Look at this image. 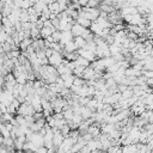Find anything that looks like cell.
<instances>
[{
    "label": "cell",
    "mask_w": 153,
    "mask_h": 153,
    "mask_svg": "<svg viewBox=\"0 0 153 153\" xmlns=\"http://www.w3.org/2000/svg\"><path fill=\"white\" fill-rule=\"evenodd\" d=\"M122 152H137V143H129V145H123Z\"/></svg>",
    "instance_id": "cell-15"
},
{
    "label": "cell",
    "mask_w": 153,
    "mask_h": 153,
    "mask_svg": "<svg viewBox=\"0 0 153 153\" xmlns=\"http://www.w3.org/2000/svg\"><path fill=\"white\" fill-rule=\"evenodd\" d=\"M48 59H49V65L57 67V66H60V65L63 62L65 56H63V55H62V53H60V51H54V53H53V55H51V56H49Z\"/></svg>",
    "instance_id": "cell-2"
},
{
    "label": "cell",
    "mask_w": 153,
    "mask_h": 153,
    "mask_svg": "<svg viewBox=\"0 0 153 153\" xmlns=\"http://www.w3.org/2000/svg\"><path fill=\"white\" fill-rule=\"evenodd\" d=\"M36 26H37L38 29H42V27H44V20L39 18V19L36 22Z\"/></svg>",
    "instance_id": "cell-34"
},
{
    "label": "cell",
    "mask_w": 153,
    "mask_h": 153,
    "mask_svg": "<svg viewBox=\"0 0 153 153\" xmlns=\"http://www.w3.org/2000/svg\"><path fill=\"white\" fill-rule=\"evenodd\" d=\"M74 110L72 109V108H69V109H67V110H65L63 111V117L67 120V121H69V120H72L73 118V116H74Z\"/></svg>",
    "instance_id": "cell-21"
},
{
    "label": "cell",
    "mask_w": 153,
    "mask_h": 153,
    "mask_svg": "<svg viewBox=\"0 0 153 153\" xmlns=\"http://www.w3.org/2000/svg\"><path fill=\"white\" fill-rule=\"evenodd\" d=\"M30 20V14L27 12L26 8H22V13H20V22L22 23H25V22H29Z\"/></svg>",
    "instance_id": "cell-19"
},
{
    "label": "cell",
    "mask_w": 153,
    "mask_h": 153,
    "mask_svg": "<svg viewBox=\"0 0 153 153\" xmlns=\"http://www.w3.org/2000/svg\"><path fill=\"white\" fill-rule=\"evenodd\" d=\"M48 7L50 8V11H51V12H55L56 14H59V13L61 12V8H60V2H59L57 0H55V1H53V2H50V4L48 5Z\"/></svg>",
    "instance_id": "cell-13"
},
{
    "label": "cell",
    "mask_w": 153,
    "mask_h": 153,
    "mask_svg": "<svg viewBox=\"0 0 153 153\" xmlns=\"http://www.w3.org/2000/svg\"><path fill=\"white\" fill-rule=\"evenodd\" d=\"M104 61H105V65H106V67H110L111 65H114L116 61H115V59H114V56H108V57H104Z\"/></svg>",
    "instance_id": "cell-27"
},
{
    "label": "cell",
    "mask_w": 153,
    "mask_h": 153,
    "mask_svg": "<svg viewBox=\"0 0 153 153\" xmlns=\"http://www.w3.org/2000/svg\"><path fill=\"white\" fill-rule=\"evenodd\" d=\"M96 69H94V67L93 66H87L86 68H85V71H84V73H82V78L85 79V80H90V79H94L96 80Z\"/></svg>",
    "instance_id": "cell-4"
},
{
    "label": "cell",
    "mask_w": 153,
    "mask_h": 153,
    "mask_svg": "<svg viewBox=\"0 0 153 153\" xmlns=\"http://www.w3.org/2000/svg\"><path fill=\"white\" fill-rule=\"evenodd\" d=\"M63 140H65V135L61 133V131H57V133H54V139H53V141H54V146L57 148L59 146H61V143L63 142Z\"/></svg>",
    "instance_id": "cell-8"
},
{
    "label": "cell",
    "mask_w": 153,
    "mask_h": 153,
    "mask_svg": "<svg viewBox=\"0 0 153 153\" xmlns=\"http://www.w3.org/2000/svg\"><path fill=\"white\" fill-rule=\"evenodd\" d=\"M14 147H16V149L17 151H23V147H24V142H22V141H19V140H14Z\"/></svg>",
    "instance_id": "cell-28"
},
{
    "label": "cell",
    "mask_w": 153,
    "mask_h": 153,
    "mask_svg": "<svg viewBox=\"0 0 153 153\" xmlns=\"http://www.w3.org/2000/svg\"><path fill=\"white\" fill-rule=\"evenodd\" d=\"M114 59H115V61H123V60H126V56L122 53H117L114 55Z\"/></svg>",
    "instance_id": "cell-31"
},
{
    "label": "cell",
    "mask_w": 153,
    "mask_h": 153,
    "mask_svg": "<svg viewBox=\"0 0 153 153\" xmlns=\"http://www.w3.org/2000/svg\"><path fill=\"white\" fill-rule=\"evenodd\" d=\"M121 48H122V45H120V44H117V43H115V42L109 45V49H110L112 56H114L115 54H117V53H121Z\"/></svg>",
    "instance_id": "cell-17"
},
{
    "label": "cell",
    "mask_w": 153,
    "mask_h": 153,
    "mask_svg": "<svg viewBox=\"0 0 153 153\" xmlns=\"http://www.w3.org/2000/svg\"><path fill=\"white\" fill-rule=\"evenodd\" d=\"M65 50H66L67 53H73V51H76V50H78V45L75 44L74 39H73V41H69V42H67V43L65 44Z\"/></svg>",
    "instance_id": "cell-12"
},
{
    "label": "cell",
    "mask_w": 153,
    "mask_h": 153,
    "mask_svg": "<svg viewBox=\"0 0 153 153\" xmlns=\"http://www.w3.org/2000/svg\"><path fill=\"white\" fill-rule=\"evenodd\" d=\"M31 37H32L33 39L39 38V37H41V29H38L37 26H36V27H32V29H31Z\"/></svg>",
    "instance_id": "cell-24"
},
{
    "label": "cell",
    "mask_w": 153,
    "mask_h": 153,
    "mask_svg": "<svg viewBox=\"0 0 153 153\" xmlns=\"http://www.w3.org/2000/svg\"><path fill=\"white\" fill-rule=\"evenodd\" d=\"M36 152H41V153H45V152H48V147H45V146H39L38 148H37V151Z\"/></svg>",
    "instance_id": "cell-36"
},
{
    "label": "cell",
    "mask_w": 153,
    "mask_h": 153,
    "mask_svg": "<svg viewBox=\"0 0 153 153\" xmlns=\"http://www.w3.org/2000/svg\"><path fill=\"white\" fill-rule=\"evenodd\" d=\"M73 39H74V35H73L72 31H61V39H60V43L66 44L67 42L73 41Z\"/></svg>",
    "instance_id": "cell-5"
},
{
    "label": "cell",
    "mask_w": 153,
    "mask_h": 153,
    "mask_svg": "<svg viewBox=\"0 0 153 153\" xmlns=\"http://www.w3.org/2000/svg\"><path fill=\"white\" fill-rule=\"evenodd\" d=\"M99 2H100V0H88L87 6H90V7H97L99 5Z\"/></svg>",
    "instance_id": "cell-32"
},
{
    "label": "cell",
    "mask_w": 153,
    "mask_h": 153,
    "mask_svg": "<svg viewBox=\"0 0 153 153\" xmlns=\"http://www.w3.org/2000/svg\"><path fill=\"white\" fill-rule=\"evenodd\" d=\"M0 99H1V103L6 104L7 106L13 102L14 99V96H13V92L8 91L7 88H2L1 93H0Z\"/></svg>",
    "instance_id": "cell-3"
},
{
    "label": "cell",
    "mask_w": 153,
    "mask_h": 153,
    "mask_svg": "<svg viewBox=\"0 0 153 153\" xmlns=\"http://www.w3.org/2000/svg\"><path fill=\"white\" fill-rule=\"evenodd\" d=\"M76 23L81 24V25L85 26V27H90V26L92 25V20H90V19L86 18V17H78V18H76Z\"/></svg>",
    "instance_id": "cell-14"
},
{
    "label": "cell",
    "mask_w": 153,
    "mask_h": 153,
    "mask_svg": "<svg viewBox=\"0 0 153 153\" xmlns=\"http://www.w3.org/2000/svg\"><path fill=\"white\" fill-rule=\"evenodd\" d=\"M128 87H129V86H128V85H126V84H122V82H121V84H118V91H120L121 93H122L123 91H126Z\"/></svg>",
    "instance_id": "cell-33"
},
{
    "label": "cell",
    "mask_w": 153,
    "mask_h": 153,
    "mask_svg": "<svg viewBox=\"0 0 153 153\" xmlns=\"http://www.w3.org/2000/svg\"><path fill=\"white\" fill-rule=\"evenodd\" d=\"M87 106L90 108V109H92L93 111H97V106H98V100L97 99H94L93 97L90 99V102L87 103Z\"/></svg>",
    "instance_id": "cell-23"
},
{
    "label": "cell",
    "mask_w": 153,
    "mask_h": 153,
    "mask_svg": "<svg viewBox=\"0 0 153 153\" xmlns=\"http://www.w3.org/2000/svg\"><path fill=\"white\" fill-rule=\"evenodd\" d=\"M87 2H88V0H79V4H80V6H81V7L87 6Z\"/></svg>",
    "instance_id": "cell-38"
},
{
    "label": "cell",
    "mask_w": 153,
    "mask_h": 153,
    "mask_svg": "<svg viewBox=\"0 0 153 153\" xmlns=\"http://www.w3.org/2000/svg\"><path fill=\"white\" fill-rule=\"evenodd\" d=\"M13 114L11 112H5V114H1V122H11L13 120Z\"/></svg>",
    "instance_id": "cell-22"
},
{
    "label": "cell",
    "mask_w": 153,
    "mask_h": 153,
    "mask_svg": "<svg viewBox=\"0 0 153 153\" xmlns=\"http://www.w3.org/2000/svg\"><path fill=\"white\" fill-rule=\"evenodd\" d=\"M71 130H72V129H71V127L68 126V123H66V124H65V126H63V127L60 129V131H61V133H62L65 136H67V135L69 134V131H71Z\"/></svg>",
    "instance_id": "cell-26"
},
{
    "label": "cell",
    "mask_w": 153,
    "mask_h": 153,
    "mask_svg": "<svg viewBox=\"0 0 153 153\" xmlns=\"http://www.w3.org/2000/svg\"><path fill=\"white\" fill-rule=\"evenodd\" d=\"M85 66H76L75 68H74V71H73V74L75 75V76H81L82 78V73H84V71H85Z\"/></svg>",
    "instance_id": "cell-20"
},
{
    "label": "cell",
    "mask_w": 153,
    "mask_h": 153,
    "mask_svg": "<svg viewBox=\"0 0 153 153\" xmlns=\"http://www.w3.org/2000/svg\"><path fill=\"white\" fill-rule=\"evenodd\" d=\"M114 27H115V30L116 31H121V30H124V25L121 23V24H116V25H114Z\"/></svg>",
    "instance_id": "cell-35"
},
{
    "label": "cell",
    "mask_w": 153,
    "mask_h": 153,
    "mask_svg": "<svg viewBox=\"0 0 153 153\" xmlns=\"http://www.w3.org/2000/svg\"><path fill=\"white\" fill-rule=\"evenodd\" d=\"M85 26H82L81 24H79V23H75V24H73V27H72V32H73V35H74V37H76V36H81L82 35V32L85 31Z\"/></svg>",
    "instance_id": "cell-6"
},
{
    "label": "cell",
    "mask_w": 153,
    "mask_h": 153,
    "mask_svg": "<svg viewBox=\"0 0 153 153\" xmlns=\"http://www.w3.org/2000/svg\"><path fill=\"white\" fill-rule=\"evenodd\" d=\"M10 33H7L4 29H1V33H0V41H1V43H4V42H6V38H7V36H8Z\"/></svg>",
    "instance_id": "cell-29"
},
{
    "label": "cell",
    "mask_w": 153,
    "mask_h": 153,
    "mask_svg": "<svg viewBox=\"0 0 153 153\" xmlns=\"http://www.w3.org/2000/svg\"><path fill=\"white\" fill-rule=\"evenodd\" d=\"M53 53H54V50L51 49V48H47L45 49V54H47V56L49 57V56H51L53 55Z\"/></svg>",
    "instance_id": "cell-37"
},
{
    "label": "cell",
    "mask_w": 153,
    "mask_h": 153,
    "mask_svg": "<svg viewBox=\"0 0 153 153\" xmlns=\"http://www.w3.org/2000/svg\"><path fill=\"white\" fill-rule=\"evenodd\" d=\"M48 88H49V90H51L53 92L57 93V94L60 93V90H61V88L57 86V84H56V82H50V84H48Z\"/></svg>",
    "instance_id": "cell-25"
},
{
    "label": "cell",
    "mask_w": 153,
    "mask_h": 153,
    "mask_svg": "<svg viewBox=\"0 0 153 153\" xmlns=\"http://www.w3.org/2000/svg\"><path fill=\"white\" fill-rule=\"evenodd\" d=\"M75 62H76V66H85V67H87V66H90L91 65V62L87 60V59H85L84 56H78V59L75 60Z\"/></svg>",
    "instance_id": "cell-16"
},
{
    "label": "cell",
    "mask_w": 153,
    "mask_h": 153,
    "mask_svg": "<svg viewBox=\"0 0 153 153\" xmlns=\"http://www.w3.org/2000/svg\"><path fill=\"white\" fill-rule=\"evenodd\" d=\"M55 30H56L55 26H53V27H47V26H44V27L41 29V37H42V38H47L48 36L53 35V32H54Z\"/></svg>",
    "instance_id": "cell-10"
},
{
    "label": "cell",
    "mask_w": 153,
    "mask_h": 153,
    "mask_svg": "<svg viewBox=\"0 0 153 153\" xmlns=\"http://www.w3.org/2000/svg\"><path fill=\"white\" fill-rule=\"evenodd\" d=\"M32 42H33V38H32V37H25V38L20 42L19 48H20L22 50H26L27 47H30V45L32 44Z\"/></svg>",
    "instance_id": "cell-11"
},
{
    "label": "cell",
    "mask_w": 153,
    "mask_h": 153,
    "mask_svg": "<svg viewBox=\"0 0 153 153\" xmlns=\"http://www.w3.org/2000/svg\"><path fill=\"white\" fill-rule=\"evenodd\" d=\"M90 29H91V31L94 33V35H97V36H102V32H103V26L100 25V24H98L97 22H92V25L90 26Z\"/></svg>",
    "instance_id": "cell-9"
},
{
    "label": "cell",
    "mask_w": 153,
    "mask_h": 153,
    "mask_svg": "<svg viewBox=\"0 0 153 153\" xmlns=\"http://www.w3.org/2000/svg\"><path fill=\"white\" fill-rule=\"evenodd\" d=\"M35 112H36V110H35L33 105H32L31 103L24 102V103H22L20 106L18 108V112H17V114H20V115H23V116H32Z\"/></svg>",
    "instance_id": "cell-1"
},
{
    "label": "cell",
    "mask_w": 153,
    "mask_h": 153,
    "mask_svg": "<svg viewBox=\"0 0 153 153\" xmlns=\"http://www.w3.org/2000/svg\"><path fill=\"white\" fill-rule=\"evenodd\" d=\"M31 6H33V4L30 1V0H23V2H22V8H29V7H31Z\"/></svg>",
    "instance_id": "cell-30"
},
{
    "label": "cell",
    "mask_w": 153,
    "mask_h": 153,
    "mask_svg": "<svg viewBox=\"0 0 153 153\" xmlns=\"http://www.w3.org/2000/svg\"><path fill=\"white\" fill-rule=\"evenodd\" d=\"M74 42H75V44L78 45V48H84L87 41H86L82 36H76V37H74Z\"/></svg>",
    "instance_id": "cell-18"
},
{
    "label": "cell",
    "mask_w": 153,
    "mask_h": 153,
    "mask_svg": "<svg viewBox=\"0 0 153 153\" xmlns=\"http://www.w3.org/2000/svg\"><path fill=\"white\" fill-rule=\"evenodd\" d=\"M56 68H57L59 75H62V74H73V71L68 67V65H66V63H63V62H62L60 66H57Z\"/></svg>",
    "instance_id": "cell-7"
}]
</instances>
